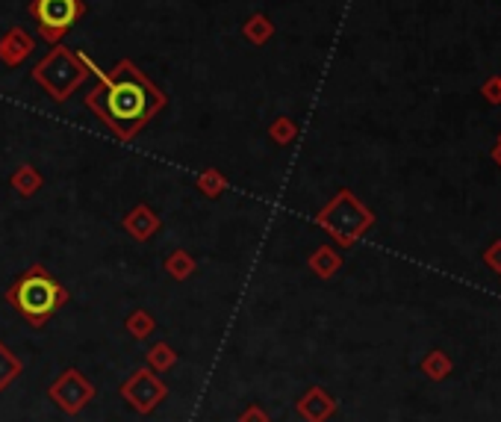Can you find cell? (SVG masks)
<instances>
[{
    "instance_id": "19",
    "label": "cell",
    "mask_w": 501,
    "mask_h": 422,
    "mask_svg": "<svg viewBox=\"0 0 501 422\" xmlns=\"http://www.w3.org/2000/svg\"><path fill=\"white\" fill-rule=\"evenodd\" d=\"M177 361H180V355L168 343H154L151 349H148V369H154L157 375H166L168 369L177 366Z\"/></svg>"
},
{
    "instance_id": "10",
    "label": "cell",
    "mask_w": 501,
    "mask_h": 422,
    "mask_svg": "<svg viewBox=\"0 0 501 422\" xmlns=\"http://www.w3.org/2000/svg\"><path fill=\"white\" fill-rule=\"evenodd\" d=\"M121 228L130 234L136 242H148V239H154L159 234V228H163V219H159V213L154 207H148V204H136L130 213H127L121 219Z\"/></svg>"
},
{
    "instance_id": "14",
    "label": "cell",
    "mask_w": 501,
    "mask_h": 422,
    "mask_svg": "<svg viewBox=\"0 0 501 422\" xmlns=\"http://www.w3.org/2000/svg\"><path fill=\"white\" fill-rule=\"evenodd\" d=\"M163 269H166V275L172 278V281L183 283V281H189V278H192V275H195V272H198V260L192 257L186 248H174L172 255L166 257Z\"/></svg>"
},
{
    "instance_id": "8",
    "label": "cell",
    "mask_w": 501,
    "mask_h": 422,
    "mask_svg": "<svg viewBox=\"0 0 501 422\" xmlns=\"http://www.w3.org/2000/svg\"><path fill=\"white\" fill-rule=\"evenodd\" d=\"M336 410H339V402L327 393L325 387H310L295 402V414L304 422H330L336 417Z\"/></svg>"
},
{
    "instance_id": "17",
    "label": "cell",
    "mask_w": 501,
    "mask_h": 422,
    "mask_svg": "<svg viewBox=\"0 0 501 422\" xmlns=\"http://www.w3.org/2000/svg\"><path fill=\"white\" fill-rule=\"evenodd\" d=\"M124 331L130 334L133 340L145 343L148 337L157 331V319L145 308H136V310H130V313L124 316Z\"/></svg>"
},
{
    "instance_id": "12",
    "label": "cell",
    "mask_w": 501,
    "mask_h": 422,
    "mask_svg": "<svg viewBox=\"0 0 501 422\" xmlns=\"http://www.w3.org/2000/svg\"><path fill=\"white\" fill-rule=\"evenodd\" d=\"M242 39L251 41L254 48L269 45V41L274 39V21H272L269 15H265V13H254V15L242 24Z\"/></svg>"
},
{
    "instance_id": "11",
    "label": "cell",
    "mask_w": 501,
    "mask_h": 422,
    "mask_svg": "<svg viewBox=\"0 0 501 422\" xmlns=\"http://www.w3.org/2000/svg\"><path fill=\"white\" fill-rule=\"evenodd\" d=\"M307 269H310L316 278L330 281L339 269H343V255H339L334 246H318L313 255L307 257Z\"/></svg>"
},
{
    "instance_id": "4",
    "label": "cell",
    "mask_w": 501,
    "mask_h": 422,
    "mask_svg": "<svg viewBox=\"0 0 501 422\" xmlns=\"http://www.w3.org/2000/svg\"><path fill=\"white\" fill-rule=\"evenodd\" d=\"M86 77H89V68L83 66L80 54L66 45H59V41L33 68V80L48 92V98L57 103H66L71 94L86 83Z\"/></svg>"
},
{
    "instance_id": "22",
    "label": "cell",
    "mask_w": 501,
    "mask_h": 422,
    "mask_svg": "<svg viewBox=\"0 0 501 422\" xmlns=\"http://www.w3.org/2000/svg\"><path fill=\"white\" fill-rule=\"evenodd\" d=\"M237 422H272V417H269V410H265L263 405L251 402V405H245V408L239 410Z\"/></svg>"
},
{
    "instance_id": "1",
    "label": "cell",
    "mask_w": 501,
    "mask_h": 422,
    "mask_svg": "<svg viewBox=\"0 0 501 422\" xmlns=\"http://www.w3.org/2000/svg\"><path fill=\"white\" fill-rule=\"evenodd\" d=\"M80 59L89 68V74H94V80L101 83L86 94V107L121 142L136 139L151 124L154 115L166 110L168 94L145 71H139L133 59H119L112 71H103L89 54H80Z\"/></svg>"
},
{
    "instance_id": "5",
    "label": "cell",
    "mask_w": 501,
    "mask_h": 422,
    "mask_svg": "<svg viewBox=\"0 0 501 422\" xmlns=\"http://www.w3.org/2000/svg\"><path fill=\"white\" fill-rule=\"evenodd\" d=\"M30 15H33L39 36L57 45V41L86 15V4L83 0H33L30 4Z\"/></svg>"
},
{
    "instance_id": "15",
    "label": "cell",
    "mask_w": 501,
    "mask_h": 422,
    "mask_svg": "<svg viewBox=\"0 0 501 422\" xmlns=\"http://www.w3.org/2000/svg\"><path fill=\"white\" fill-rule=\"evenodd\" d=\"M422 375H428L431 382H445L452 373H454V361H452V355L449 352H443V349H431L428 355L422 357Z\"/></svg>"
},
{
    "instance_id": "21",
    "label": "cell",
    "mask_w": 501,
    "mask_h": 422,
    "mask_svg": "<svg viewBox=\"0 0 501 422\" xmlns=\"http://www.w3.org/2000/svg\"><path fill=\"white\" fill-rule=\"evenodd\" d=\"M481 98L489 103V107H498V103H501V80H498V74H496V77H487L481 83Z\"/></svg>"
},
{
    "instance_id": "3",
    "label": "cell",
    "mask_w": 501,
    "mask_h": 422,
    "mask_svg": "<svg viewBox=\"0 0 501 422\" xmlns=\"http://www.w3.org/2000/svg\"><path fill=\"white\" fill-rule=\"evenodd\" d=\"M316 225L334 237L339 248H354L371 228H375V213L351 193V189H339L330 202L316 213Z\"/></svg>"
},
{
    "instance_id": "16",
    "label": "cell",
    "mask_w": 501,
    "mask_h": 422,
    "mask_svg": "<svg viewBox=\"0 0 501 422\" xmlns=\"http://www.w3.org/2000/svg\"><path fill=\"white\" fill-rule=\"evenodd\" d=\"M21 373H24V364H21V357L13 349H9L4 340H0V393L13 387L18 378H21Z\"/></svg>"
},
{
    "instance_id": "2",
    "label": "cell",
    "mask_w": 501,
    "mask_h": 422,
    "mask_svg": "<svg viewBox=\"0 0 501 422\" xmlns=\"http://www.w3.org/2000/svg\"><path fill=\"white\" fill-rule=\"evenodd\" d=\"M71 299V292L50 275V272L33 263L24 275H18L6 290V301L13 304L15 313L33 328H45V325L59 313V308Z\"/></svg>"
},
{
    "instance_id": "24",
    "label": "cell",
    "mask_w": 501,
    "mask_h": 422,
    "mask_svg": "<svg viewBox=\"0 0 501 422\" xmlns=\"http://www.w3.org/2000/svg\"><path fill=\"white\" fill-rule=\"evenodd\" d=\"M489 160H493V163L501 168V142H496V145H493V151H489Z\"/></svg>"
},
{
    "instance_id": "18",
    "label": "cell",
    "mask_w": 501,
    "mask_h": 422,
    "mask_svg": "<svg viewBox=\"0 0 501 422\" xmlns=\"http://www.w3.org/2000/svg\"><path fill=\"white\" fill-rule=\"evenodd\" d=\"M195 189L204 198H221L230 189L228 177L219 172V168H204L198 177H195Z\"/></svg>"
},
{
    "instance_id": "25",
    "label": "cell",
    "mask_w": 501,
    "mask_h": 422,
    "mask_svg": "<svg viewBox=\"0 0 501 422\" xmlns=\"http://www.w3.org/2000/svg\"><path fill=\"white\" fill-rule=\"evenodd\" d=\"M498 142H501V133H498Z\"/></svg>"
},
{
    "instance_id": "6",
    "label": "cell",
    "mask_w": 501,
    "mask_h": 422,
    "mask_svg": "<svg viewBox=\"0 0 501 422\" xmlns=\"http://www.w3.org/2000/svg\"><path fill=\"white\" fill-rule=\"evenodd\" d=\"M45 393H48L50 402L62 410V414L77 417L94 402L98 390H94V384L80 373L77 366H68V369H62V373L57 375V382H53Z\"/></svg>"
},
{
    "instance_id": "26",
    "label": "cell",
    "mask_w": 501,
    "mask_h": 422,
    "mask_svg": "<svg viewBox=\"0 0 501 422\" xmlns=\"http://www.w3.org/2000/svg\"><path fill=\"white\" fill-rule=\"evenodd\" d=\"M498 80H501V74H498Z\"/></svg>"
},
{
    "instance_id": "7",
    "label": "cell",
    "mask_w": 501,
    "mask_h": 422,
    "mask_svg": "<svg viewBox=\"0 0 501 422\" xmlns=\"http://www.w3.org/2000/svg\"><path fill=\"white\" fill-rule=\"evenodd\" d=\"M119 393L136 414L151 417L154 410L168 399V384L154 373V369L142 366V369H136V373H130V378H124Z\"/></svg>"
},
{
    "instance_id": "23",
    "label": "cell",
    "mask_w": 501,
    "mask_h": 422,
    "mask_svg": "<svg viewBox=\"0 0 501 422\" xmlns=\"http://www.w3.org/2000/svg\"><path fill=\"white\" fill-rule=\"evenodd\" d=\"M484 263L496 272V275H501V239H493L484 248Z\"/></svg>"
},
{
    "instance_id": "20",
    "label": "cell",
    "mask_w": 501,
    "mask_h": 422,
    "mask_svg": "<svg viewBox=\"0 0 501 422\" xmlns=\"http://www.w3.org/2000/svg\"><path fill=\"white\" fill-rule=\"evenodd\" d=\"M269 139L274 145H290L298 139V124L292 119H286V115H277V119L269 124Z\"/></svg>"
},
{
    "instance_id": "9",
    "label": "cell",
    "mask_w": 501,
    "mask_h": 422,
    "mask_svg": "<svg viewBox=\"0 0 501 422\" xmlns=\"http://www.w3.org/2000/svg\"><path fill=\"white\" fill-rule=\"evenodd\" d=\"M36 41L27 33L24 27H9L4 36H0V62L6 68H18L30 54H33Z\"/></svg>"
},
{
    "instance_id": "13",
    "label": "cell",
    "mask_w": 501,
    "mask_h": 422,
    "mask_svg": "<svg viewBox=\"0 0 501 422\" xmlns=\"http://www.w3.org/2000/svg\"><path fill=\"white\" fill-rule=\"evenodd\" d=\"M9 186H13L21 198H33L39 189L45 186V177H41V172H39L36 166L24 163V166L15 168L13 177H9Z\"/></svg>"
}]
</instances>
